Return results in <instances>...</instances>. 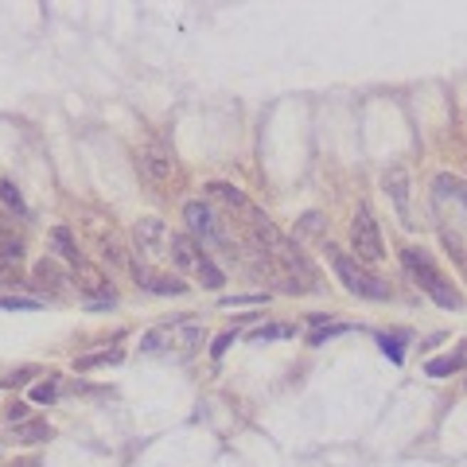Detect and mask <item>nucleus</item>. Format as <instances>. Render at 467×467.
I'll list each match as a JSON object with an SVG mask.
<instances>
[{
	"label": "nucleus",
	"instance_id": "1",
	"mask_svg": "<svg viewBox=\"0 0 467 467\" xmlns=\"http://www.w3.org/2000/svg\"><path fill=\"white\" fill-rule=\"evenodd\" d=\"M402 265L409 269V277H413L416 288H424L432 300H436L440 308H452V312H460L463 308V296L456 292V285L444 277V273L436 269V261H432L424 249H402Z\"/></svg>",
	"mask_w": 467,
	"mask_h": 467
},
{
	"label": "nucleus",
	"instance_id": "2",
	"mask_svg": "<svg viewBox=\"0 0 467 467\" xmlns=\"http://www.w3.org/2000/svg\"><path fill=\"white\" fill-rule=\"evenodd\" d=\"M203 323L199 320H175V323H160L152 327L145 339H140V350L145 355H175V358H187L203 347Z\"/></svg>",
	"mask_w": 467,
	"mask_h": 467
},
{
	"label": "nucleus",
	"instance_id": "3",
	"mask_svg": "<svg viewBox=\"0 0 467 467\" xmlns=\"http://www.w3.org/2000/svg\"><path fill=\"white\" fill-rule=\"evenodd\" d=\"M327 257H331V269H335V277L343 280L347 292H355V296H366V300H386V296H389V288L382 285L374 273H366L362 265L355 261V257H347L343 249L327 246Z\"/></svg>",
	"mask_w": 467,
	"mask_h": 467
},
{
	"label": "nucleus",
	"instance_id": "4",
	"mask_svg": "<svg viewBox=\"0 0 467 467\" xmlns=\"http://www.w3.org/2000/svg\"><path fill=\"white\" fill-rule=\"evenodd\" d=\"M350 246H355V257L358 261H370L378 265L382 261V234H378V222H374V211L366 203H358L355 211V222H350Z\"/></svg>",
	"mask_w": 467,
	"mask_h": 467
},
{
	"label": "nucleus",
	"instance_id": "5",
	"mask_svg": "<svg viewBox=\"0 0 467 467\" xmlns=\"http://www.w3.org/2000/svg\"><path fill=\"white\" fill-rule=\"evenodd\" d=\"M86 234H90V246L98 249V257H102V261H110L113 269H121V265L129 261V253H125V241H121V234L113 230L110 219H98V214H90V219H86Z\"/></svg>",
	"mask_w": 467,
	"mask_h": 467
},
{
	"label": "nucleus",
	"instance_id": "6",
	"mask_svg": "<svg viewBox=\"0 0 467 467\" xmlns=\"http://www.w3.org/2000/svg\"><path fill=\"white\" fill-rule=\"evenodd\" d=\"M183 219H187V230H191V238H195L199 246H226V234H222L214 211L203 203V199H191V203L183 206Z\"/></svg>",
	"mask_w": 467,
	"mask_h": 467
},
{
	"label": "nucleus",
	"instance_id": "7",
	"mask_svg": "<svg viewBox=\"0 0 467 467\" xmlns=\"http://www.w3.org/2000/svg\"><path fill=\"white\" fill-rule=\"evenodd\" d=\"M74 285H78V292L90 300V308H113L117 304V292L110 288V277L90 261H82L78 269H74Z\"/></svg>",
	"mask_w": 467,
	"mask_h": 467
},
{
	"label": "nucleus",
	"instance_id": "8",
	"mask_svg": "<svg viewBox=\"0 0 467 467\" xmlns=\"http://www.w3.org/2000/svg\"><path fill=\"white\" fill-rule=\"evenodd\" d=\"M137 249H145V257H172V230L164 226V219H140L137 222Z\"/></svg>",
	"mask_w": 467,
	"mask_h": 467
},
{
	"label": "nucleus",
	"instance_id": "9",
	"mask_svg": "<svg viewBox=\"0 0 467 467\" xmlns=\"http://www.w3.org/2000/svg\"><path fill=\"white\" fill-rule=\"evenodd\" d=\"M137 164H140V172H145V179H148V183H156V187L172 183V175H175V160H172L168 152H164L160 145H145V148H137Z\"/></svg>",
	"mask_w": 467,
	"mask_h": 467
},
{
	"label": "nucleus",
	"instance_id": "10",
	"mask_svg": "<svg viewBox=\"0 0 467 467\" xmlns=\"http://www.w3.org/2000/svg\"><path fill=\"white\" fill-rule=\"evenodd\" d=\"M206 195H211V199H214V203H219V206H226V211H230V214H234V219H238V222H246L249 214L257 211V206L249 203V199L241 195V191L234 187V183H222V179L206 183Z\"/></svg>",
	"mask_w": 467,
	"mask_h": 467
},
{
	"label": "nucleus",
	"instance_id": "11",
	"mask_svg": "<svg viewBox=\"0 0 467 467\" xmlns=\"http://www.w3.org/2000/svg\"><path fill=\"white\" fill-rule=\"evenodd\" d=\"M382 187H386V195L394 199V206H397V219H402L405 226H413V219H409V172L402 168V164H394V168H386V175H382Z\"/></svg>",
	"mask_w": 467,
	"mask_h": 467
},
{
	"label": "nucleus",
	"instance_id": "12",
	"mask_svg": "<svg viewBox=\"0 0 467 467\" xmlns=\"http://www.w3.org/2000/svg\"><path fill=\"white\" fill-rule=\"evenodd\" d=\"M436 203H452V214H463V226H467V183L452 179V175H436Z\"/></svg>",
	"mask_w": 467,
	"mask_h": 467
},
{
	"label": "nucleus",
	"instance_id": "13",
	"mask_svg": "<svg viewBox=\"0 0 467 467\" xmlns=\"http://www.w3.org/2000/svg\"><path fill=\"white\" fill-rule=\"evenodd\" d=\"M203 246H199L191 234H172V261L179 265V269H199L203 265Z\"/></svg>",
	"mask_w": 467,
	"mask_h": 467
},
{
	"label": "nucleus",
	"instance_id": "14",
	"mask_svg": "<svg viewBox=\"0 0 467 467\" xmlns=\"http://www.w3.org/2000/svg\"><path fill=\"white\" fill-rule=\"evenodd\" d=\"M31 285H39V288L51 292V296H58V292H66V273L58 269V261L43 257V261H36V269H31Z\"/></svg>",
	"mask_w": 467,
	"mask_h": 467
},
{
	"label": "nucleus",
	"instance_id": "15",
	"mask_svg": "<svg viewBox=\"0 0 467 467\" xmlns=\"http://www.w3.org/2000/svg\"><path fill=\"white\" fill-rule=\"evenodd\" d=\"M51 249L63 257V261H70L74 269L86 261V257H82V249H78V241H74V234L66 230V226H51Z\"/></svg>",
	"mask_w": 467,
	"mask_h": 467
},
{
	"label": "nucleus",
	"instance_id": "16",
	"mask_svg": "<svg viewBox=\"0 0 467 467\" xmlns=\"http://www.w3.org/2000/svg\"><path fill=\"white\" fill-rule=\"evenodd\" d=\"M463 355H467V347H460L456 355H444V358H432L429 366H424V374L429 378H448V374H456L463 366Z\"/></svg>",
	"mask_w": 467,
	"mask_h": 467
},
{
	"label": "nucleus",
	"instance_id": "17",
	"mask_svg": "<svg viewBox=\"0 0 467 467\" xmlns=\"http://www.w3.org/2000/svg\"><path fill=\"white\" fill-rule=\"evenodd\" d=\"M0 199H4L8 211H16L20 219H28V203H23V195L16 191V183H12V179H0Z\"/></svg>",
	"mask_w": 467,
	"mask_h": 467
},
{
	"label": "nucleus",
	"instance_id": "18",
	"mask_svg": "<svg viewBox=\"0 0 467 467\" xmlns=\"http://www.w3.org/2000/svg\"><path fill=\"white\" fill-rule=\"evenodd\" d=\"M296 335V327H288V323H265V327L253 331V343H273V339H292Z\"/></svg>",
	"mask_w": 467,
	"mask_h": 467
},
{
	"label": "nucleus",
	"instance_id": "19",
	"mask_svg": "<svg viewBox=\"0 0 467 467\" xmlns=\"http://www.w3.org/2000/svg\"><path fill=\"white\" fill-rule=\"evenodd\" d=\"M195 273H199V280H203V288H222V285H226V277H222V269L211 261V253L203 257V265H199Z\"/></svg>",
	"mask_w": 467,
	"mask_h": 467
},
{
	"label": "nucleus",
	"instance_id": "20",
	"mask_svg": "<svg viewBox=\"0 0 467 467\" xmlns=\"http://www.w3.org/2000/svg\"><path fill=\"white\" fill-rule=\"evenodd\" d=\"M105 362H121V350H98V355H82L78 362V370H90V366H105Z\"/></svg>",
	"mask_w": 467,
	"mask_h": 467
},
{
	"label": "nucleus",
	"instance_id": "21",
	"mask_svg": "<svg viewBox=\"0 0 467 467\" xmlns=\"http://www.w3.org/2000/svg\"><path fill=\"white\" fill-rule=\"evenodd\" d=\"M16 440H20V444H39V440H51V429H47V424H23V429L16 432Z\"/></svg>",
	"mask_w": 467,
	"mask_h": 467
},
{
	"label": "nucleus",
	"instance_id": "22",
	"mask_svg": "<svg viewBox=\"0 0 467 467\" xmlns=\"http://www.w3.org/2000/svg\"><path fill=\"white\" fill-rule=\"evenodd\" d=\"M39 300H28V296H0V312H36Z\"/></svg>",
	"mask_w": 467,
	"mask_h": 467
},
{
	"label": "nucleus",
	"instance_id": "23",
	"mask_svg": "<svg viewBox=\"0 0 467 467\" xmlns=\"http://www.w3.org/2000/svg\"><path fill=\"white\" fill-rule=\"evenodd\" d=\"M16 241H20V234H16V219H12V214H4V211H0V249L16 246Z\"/></svg>",
	"mask_w": 467,
	"mask_h": 467
},
{
	"label": "nucleus",
	"instance_id": "24",
	"mask_svg": "<svg viewBox=\"0 0 467 467\" xmlns=\"http://www.w3.org/2000/svg\"><path fill=\"white\" fill-rule=\"evenodd\" d=\"M31 402H39V405H51V402H55V386H51V382H39V386L31 389Z\"/></svg>",
	"mask_w": 467,
	"mask_h": 467
},
{
	"label": "nucleus",
	"instance_id": "25",
	"mask_svg": "<svg viewBox=\"0 0 467 467\" xmlns=\"http://www.w3.org/2000/svg\"><path fill=\"white\" fill-rule=\"evenodd\" d=\"M382 350H386L394 362H402V339L397 335H382Z\"/></svg>",
	"mask_w": 467,
	"mask_h": 467
},
{
	"label": "nucleus",
	"instance_id": "26",
	"mask_svg": "<svg viewBox=\"0 0 467 467\" xmlns=\"http://www.w3.org/2000/svg\"><path fill=\"white\" fill-rule=\"evenodd\" d=\"M343 331H350L347 323H335V327H327V331H315V335H312V343H327L331 335H343Z\"/></svg>",
	"mask_w": 467,
	"mask_h": 467
},
{
	"label": "nucleus",
	"instance_id": "27",
	"mask_svg": "<svg viewBox=\"0 0 467 467\" xmlns=\"http://www.w3.org/2000/svg\"><path fill=\"white\" fill-rule=\"evenodd\" d=\"M234 304H265V296H226L222 308H234Z\"/></svg>",
	"mask_w": 467,
	"mask_h": 467
},
{
	"label": "nucleus",
	"instance_id": "28",
	"mask_svg": "<svg viewBox=\"0 0 467 467\" xmlns=\"http://www.w3.org/2000/svg\"><path fill=\"white\" fill-rule=\"evenodd\" d=\"M8 421H12V424H20V421H28V409H23L20 402H16L12 409H8Z\"/></svg>",
	"mask_w": 467,
	"mask_h": 467
},
{
	"label": "nucleus",
	"instance_id": "29",
	"mask_svg": "<svg viewBox=\"0 0 467 467\" xmlns=\"http://www.w3.org/2000/svg\"><path fill=\"white\" fill-rule=\"evenodd\" d=\"M230 343H234V335H222V339H219V343H214V347H211V355H214V358H219V355H222V350H226Z\"/></svg>",
	"mask_w": 467,
	"mask_h": 467
},
{
	"label": "nucleus",
	"instance_id": "30",
	"mask_svg": "<svg viewBox=\"0 0 467 467\" xmlns=\"http://www.w3.org/2000/svg\"><path fill=\"white\" fill-rule=\"evenodd\" d=\"M463 273H467V265H463Z\"/></svg>",
	"mask_w": 467,
	"mask_h": 467
}]
</instances>
